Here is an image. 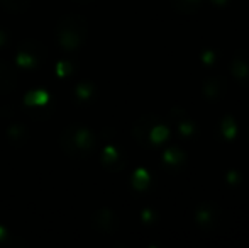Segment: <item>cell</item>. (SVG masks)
<instances>
[{"label":"cell","instance_id":"7c38bea8","mask_svg":"<svg viewBox=\"0 0 249 248\" xmlns=\"http://www.w3.org/2000/svg\"><path fill=\"white\" fill-rule=\"evenodd\" d=\"M114 158H117V153H115V150L114 148H107L105 150V160H114Z\"/></svg>","mask_w":249,"mask_h":248},{"label":"cell","instance_id":"7a4b0ae2","mask_svg":"<svg viewBox=\"0 0 249 248\" xmlns=\"http://www.w3.org/2000/svg\"><path fill=\"white\" fill-rule=\"evenodd\" d=\"M222 85L224 83L220 82V80H207L205 85H203V92H205V95L209 97V99H217V97H220V94H222Z\"/></svg>","mask_w":249,"mask_h":248},{"label":"cell","instance_id":"277c9868","mask_svg":"<svg viewBox=\"0 0 249 248\" xmlns=\"http://www.w3.org/2000/svg\"><path fill=\"white\" fill-rule=\"evenodd\" d=\"M183 158H185V155L178 148H171L164 153V160H166L168 163H173V165H178Z\"/></svg>","mask_w":249,"mask_h":248},{"label":"cell","instance_id":"30bf717a","mask_svg":"<svg viewBox=\"0 0 249 248\" xmlns=\"http://www.w3.org/2000/svg\"><path fill=\"white\" fill-rule=\"evenodd\" d=\"M180 131L183 133V134H192V131H194V124H190V123H181L180 124Z\"/></svg>","mask_w":249,"mask_h":248},{"label":"cell","instance_id":"2e32d148","mask_svg":"<svg viewBox=\"0 0 249 248\" xmlns=\"http://www.w3.org/2000/svg\"><path fill=\"white\" fill-rule=\"evenodd\" d=\"M213 3H217V5H226L227 0H212Z\"/></svg>","mask_w":249,"mask_h":248},{"label":"cell","instance_id":"9c48e42d","mask_svg":"<svg viewBox=\"0 0 249 248\" xmlns=\"http://www.w3.org/2000/svg\"><path fill=\"white\" fill-rule=\"evenodd\" d=\"M197 219H198V223L200 225H207V223L212 219V212L209 211V209H205V208H202L200 211L197 212Z\"/></svg>","mask_w":249,"mask_h":248},{"label":"cell","instance_id":"8992f818","mask_svg":"<svg viewBox=\"0 0 249 248\" xmlns=\"http://www.w3.org/2000/svg\"><path fill=\"white\" fill-rule=\"evenodd\" d=\"M222 131L224 134H226V138L232 139L234 136H236V124H234V121L231 119V117H226V119L222 121Z\"/></svg>","mask_w":249,"mask_h":248},{"label":"cell","instance_id":"9a60e30c","mask_svg":"<svg viewBox=\"0 0 249 248\" xmlns=\"http://www.w3.org/2000/svg\"><path fill=\"white\" fill-rule=\"evenodd\" d=\"M142 219H146V221H151V212H149V211H144V212H142Z\"/></svg>","mask_w":249,"mask_h":248},{"label":"cell","instance_id":"3957f363","mask_svg":"<svg viewBox=\"0 0 249 248\" xmlns=\"http://www.w3.org/2000/svg\"><path fill=\"white\" fill-rule=\"evenodd\" d=\"M168 134H170L168 128H164V126H154V129L151 131V139H153V143H163L168 138Z\"/></svg>","mask_w":249,"mask_h":248},{"label":"cell","instance_id":"5b68a950","mask_svg":"<svg viewBox=\"0 0 249 248\" xmlns=\"http://www.w3.org/2000/svg\"><path fill=\"white\" fill-rule=\"evenodd\" d=\"M148 182H149L148 172H146L144 169L136 170V173H134V186L138 187V189H144L146 186H148Z\"/></svg>","mask_w":249,"mask_h":248},{"label":"cell","instance_id":"e0dca14e","mask_svg":"<svg viewBox=\"0 0 249 248\" xmlns=\"http://www.w3.org/2000/svg\"><path fill=\"white\" fill-rule=\"evenodd\" d=\"M0 233H3V231H2V229H0Z\"/></svg>","mask_w":249,"mask_h":248},{"label":"cell","instance_id":"4fadbf2b","mask_svg":"<svg viewBox=\"0 0 249 248\" xmlns=\"http://www.w3.org/2000/svg\"><path fill=\"white\" fill-rule=\"evenodd\" d=\"M17 61H19L20 65H27V63H29V65H31V63H33V58L27 57V55H20L19 60H17Z\"/></svg>","mask_w":249,"mask_h":248},{"label":"cell","instance_id":"8fae6325","mask_svg":"<svg viewBox=\"0 0 249 248\" xmlns=\"http://www.w3.org/2000/svg\"><path fill=\"white\" fill-rule=\"evenodd\" d=\"M227 180H229L231 184H236V182H239V180H241V175L237 172H229V173H227Z\"/></svg>","mask_w":249,"mask_h":248},{"label":"cell","instance_id":"ba28073f","mask_svg":"<svg viewBox=\"0 0 249 248\" xmlns=\"http://www.w3.org/2000/svg\"><path fill=\"white\" fill-rule=\"evenodd\" d=\"M90 143H92V136H90V133L87 131V129H83V131H80L78 134H76V145L80 146H89Z\"/></svg>","mask_w":249,"mask_h":248},{"label":"cell","instance_id":"52a82bcc","mask_svg":"<svg viewBox=\"0 0 249 248\" xmlns=\"http://www.w3.org/2000/svg\"><path fill=\"white\" fill-rule=\"evenodd\" d=\"M48 100V95L44 92H41V90H37V92H33L27 95V102L29 104H44Z\"/></svg>","mask_w":249,"mask_h":248},{"label":"cell","instance_id":"6da1fadb","mask_svg":"<svg viewBox=\"0 0 249 248\" xmlns=\"http://www.w3.org/2000/svg\"><path fill=\"white\" fill-rule=\"evenodd\" d=\"M231 70H232V73L237 78H241V80L249 78V63L246 61V58L243 57V51H239V53L234 57Z\"/></svg>","mask_w":249,"mask_h":248},{"label":"cell","instance_id":"5bb4252c","mask_svg":"<svg viewBox=\"0 0 249 248\" xmlns=\"http://www.w3.org/2000/svg\"><path fill=\"white\" fill-rule=\"evenodd\" d=\"M213 58H215V55H213L212 51H207V53L203 55V61H205V63H212Z\"/></svg>","mask_w":249,"mask_h":248}]
</instances>
